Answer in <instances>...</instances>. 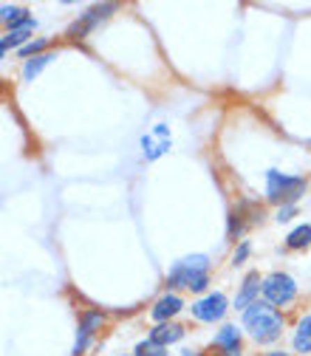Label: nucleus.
<instances>
[{
	"label": "nucleus",
	"mask_w": 311,
	"mask_h": 356,
	"mask_svg": "<svg viewBox=\"0 0 311 356\" xmlns=\"http://www.w3.org/2000/svg\"><path fill=\"white\" fill-rule=\"evenodd\" d=\"M244 328L255 342H275L283 331V314L269 302H252L244 311Z\"/></svg>",
	"instance_id": "f257e3e1"
},
{
	"label": "nucleus",
	"mask_w": 311,
	"mask_h": 356,
	"mask_svg": "<svg viewBox=\"0 0 311 356\" xmlns=\"http://www.w3.org/2000/svg\"><path fill=\"white\" fill-rule=\"evenodd\" d=\"M167 286L173 289H190V291H204L209 286V260L207 254H190L173 266L167 277Z\"/></svg>",
	"instance_id": "f03ea898"
},
{
	"label": "nucleus",
	"mask_w": 311,
	"mask_h": 356,
	"mask_svg": "<svg viewBox=\"0 0 311 356\" xmlns=\"http://www.w3.org/2000/svg\"><path fill=\"white\" fill-rule=\"evenodd\" d=\"M303 193H305V178H300V175H283L278 170L266 172V198H269V204L294 207V201Z\"/></svg>",
	"instance_id": "7ed1b4c3"
},
{
	"label": "nucleus",
	"mask_w": 311,
	"mask_h": 356,
	"mask_svg": "<svg viewBox=\"0 0 311 356\" xmlns=\"http://www.w3.org/2000/svg\"><path fill=\"white\" fill-rule=\"evenodd\" d=\"M263 302H269V305H289L294 297H297V283L286 275V272H272L269 277L263 280Z\"/></svg>",
	"instance_id": "20e7f679"
},
{
	"label": "nucleus",
	"mask_w": 311,
	"mask_h": 356,
	"mask_svg": "<svg viewBox=\"0 0 311 356\" xmlns=\"http://www.w3.org/2000/svg\"><path fill=\"white\" fill-rule=\"evenodd\" d=\"M260 220H263V207H257L252 201H241L230 212V238H241L249 227L260 224Z\"/></svg>",
	"instance_id": "39448f33"
},
{
	"label": "nucleus",
	"mask_w": 311,
	"mask_h": 356,
	"mask_svg": "<svg viewBox=\"0 0 311 356\" xmlns=\"http://www.w3.org/2000/svg\"><path fill=\"white\" fill-rule=\"evenodd\" d=\"M230 311V302L221 291H212L207 297H201L198 302H193V317L201 323H218L224 320V314Z\"/></svg>",
	"instance_id": "423d86ee"
},
{
	"label": "nucleus",
	"mask_w": 311,
	"mask_h": 356,
	"mask_svg": "<svg viewBox=\"0 0 311 356\" xmlns=\"http://www.w3.org/2000/svg\"><path fill=\"white\" fill-rule=\"evenodd\" d=\"M113 12H116V6H113V3L91 6V9H88L77 23H71V26H68V37H71V40H82V37H88V34H91V31L97 29V23H99V20L111 17Z\"/></svg>",
	"instance_id": "0eeeda50"
},
{
	"label": "nucleus",
	"mask_w": 311,
	"mask_h": 356,
	"mask_svg": "<svg viewBox=\"0 0 311 356\" xmlns=\"http://www.w3.org/2000/svg\"><path fill=\"white\" fill-rule=\"evenodd\" d=\"M105 323V317H102V311H85L82 314V320H79V339H77V345H74V353H82L85 350V345H88V339H91V334L99 328Z\"/></svg>",
	"instance_id": "6e6552de"
},
{
	"label": "nucleus",
	"mask_w": 311,
	"mask_h": 356,
	"mask_svg": "<svg viewBox=\"0 0 311 356\" xmlns=\"http://www.w3.org/2000/svg\"><path fill=\"white\" fill-rule=\"evenodd\" d=\"M260 289H263V280L257 277V272H249V275L244 277V283H241L238 297H235V308L246 311L252 302H257V291H260Z\"/></svg>",
	"instance_id": "1a4fd4ad"
},
{
	"label": "nucleus",
	"mask_w": 311,
	"mask_h": 356,
	"mask_svg": "<svg viewBox=\"0 0 311 356\" xmlns=\"http://www.w3.org/2000/svg\"><path fill=\"white\" fill-rule=\"evenodd\" d=\"M184 308V300L182 297H175V294H164V297H159L156 300V305H153V320H159V323H167L170 317H175L179 311Z\"/></svg>",
	"instance_id": "9d476101"
},
{
	"label": "nucleus",
	"mask_w": 311,
	"mask_h": 356,
	"mask_svg": "<svg viewBox=\"0 0 311 356\" xmlns=\"http://www.w3.org/2000/svg\"><path fill=\"white\" fill-rule=\"evenodd\" d=\"M212 345L224 350V356H241V331L235 325H224Z\"/></svg>",
	"instance_id": "9b49d317"
},
{
	"label": "nucleus",
	"mask_w": 311,
	"mask_h": 356,
	"mask_svg": "<svg viewBox=\"0 0 311 356\" xmlns=\"http://www.w3.org/2000/svg\"><path fill=\"white\" fill-rule=\"evenodd\" d=\"M31 29H34V17H29V20H23L17 29H9V34L0 40V51H9V49H17V46H23V42L29 40V34H31Z\"/></svg>",
	"instance_id": "f8f14e48"
},
{
	"label": "nucleus",
	"mask_w": 311,
	"mask_h": 356,
	"mask_svg": "<svg viewBox=\"0 0 311 356\" xmlns=\"http://www.w3.org/2000/svg\"><path fill=\"white\" fill-rule=\"evenodd\" d=\"M182 337H184V328H182V325H173V323H159V325L150 331V339H153L156 345H161V348L179 342Z\"/></svg>",
	"instance_id": "ddd939ff"
},
{
	"label": "nucleus",
	"mask_w": 311,
	"mask_h": 356,
	"mask_svg": "<svg viewBox=\"0 0 311 356\" xmlns=\"http://www.w3.org/2000/svg\"><path fill=\"white\" fill-rule=\"evenodd\" d=\"M294 350H297V353H311V314H308V317H303V320L297 323Z\"/></svg>",
	"instance_id": "4468645a"
},
{
	"label": "nucleus",
	"mask_w": 311,
	"mask_h": 356,
	"mask_svg": "<svg viewBox=\"0 0 311 356\" xmlns=\"http://www.w3.org/2000/svg\"><path fill=\"white\" fill-rule=\"evenodd\" d=\"M286 246H289V249H305V246H311V227L303 224V227L292 229L289 238H286Z\"/></svg>",
	"instance_id": "2eb2a0df"
},
{
	"label": "nucleus",
	"mask_w": 311,
	"mask_h": 356,
	"mask_svg": "<svg viewBox=\"0 0 311 356\" xmlns=\"http://www.w3.org/2000/svg\"><path fill=\"white\" fill-rule=\"evenodd\" d=\"M51 60H54V54H49V51H46V54H37V57H31V60L23 65V79H34V76H37L42 68H46Z\"/></svg>",
	"instance_id": "dca6fc26"
},
{
	"label": "nucleus",
	"mask_w": 311,
	"mask_h": 356,
	"mask_svg": "<svg viewBox=\"0 0 311 356\" xmlns=\"http://www.w3.org/2000/svg\"><path fill=\"white\" fill-rule=\"evenodd\" d=\"M0 15H3V23L9 29H17L23 20H29V12L26 9H17V6H3V9H0Z\"/></svg>",
	"instance_id": "f3484780"
},
{
	"label": "nucleus",
	"mask_w": 311,
	"mask_h": 356,
	"mask_svg": "<svg viewBox=\"0 0 311 356\" xmlns=\"http://www.w3.org/2000/svg\"><path fill=\"white\" fill-rule=\"evenodd\" d=\"M136 356H167V348H161L153 339H147V342H139L136 345Z\"/></svg>",
	"instance_id": "a211bd4d"
},
{
	"label": "nucleus",
	"mask_w": 311,
	"mask_h": 356,
	"mask_svg": "<svg viewBox=\"0 0 311 356\" xmlns=\"http://www.w3.org/2000/svg\"><path fill=\"white\" fill-rule=\"evenodd\" d=\"M42 49H46V40H34V42H29V46L20 49V57L29 60V57H37V54H46Z\"/></svg>",
	"instance_id": "6ab92c4d"
},
{
	"label": "nucleus",
	"mask_w": 311,
	"mask_h": 356,
	"mask_svg": "<svg viewBox=\"0 0 311 356\" xmlns=\"http://www.w3.org/2000/svg\"><path fill=\"white\" fill-rule=\"evenodd\" d=\"M249 252H252L249 241H241V246H238V249H235V254H232V263H235V266H241V263L249 257Z\"/></svg>",
	"instance_id": "aec40b11"
},
{
	"label": "nucleus",
	"mask_w": 311,
	"mask_h": 356,
	"mask_svg": "<svg viewBox=\"0 0 311 356\" xmlns=\"http://www.w3.org/2000/svg\"><path fill=\"white\" fill-rule=\"evenodd\" d=\"M292 218H294V207H280V212H278L280 224H286V220H292Z\"/></svg>",
	"instance_id": "412c9836"
},
{
	"label": "nucleus",
	"mask_w": 311,
	"mask_h": 356,
	"mask_svg": "<svg viewBox=\"0 0 311 356\" xmlns=\"http://www.w3.org/2000/svg\"><path fill=\"white\" fill-rule=\"evenodd\" d=\"M263 356H292V353H283V350H269V353H263Z\"/></svg>",
	"instance_id": "4be33fe9"
},
{
	"label": "nucleus",
	"mask_w": 311,
	"mask_h": 356,
	"mask_svg": "<svg viewBox=\"0 0 311 356\" xmlns=\"http://www.w3.org/2000/svg\"><path fill=\"white\" fill-rule=\"evenodd\" d=\"M184 356H198V353H193V350H187V353H184Z\"/></svg>",
	"instance_id": "5701e85b"
}]
</instances>
